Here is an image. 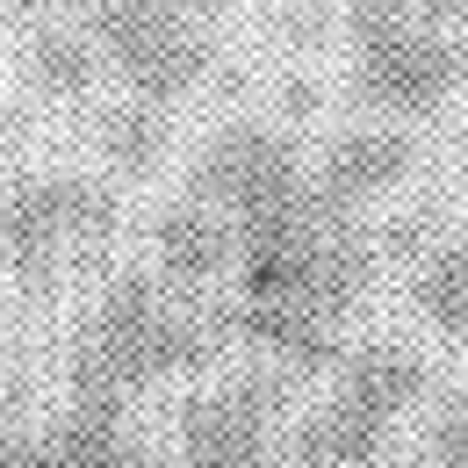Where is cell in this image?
<instances>
[{
	"label": "cell",
	"mask_w": 468,
	"mask_h": 468,
	"mask_svg": "<svg viewBox=\"0 0 468 468\" xmlns=\"http://www.w3.org/2000/svg\"><path fill=\"white\" fill-rule=\"evenodd\" d=\"M101 152H109V166H122V174H152L159 152H166V116H159V101L130 94L122 109H109V116H101Z\"/></svg>",
	"instance_id": "obj_14"
},
{
	"label": "cell",
	"mask_w": 468,
	"mask_h": 468,
	"mask_svg": "<svg viewBox=\"0 0 468 468\" xmlns=\"http://www.w3.org/2000/svg\"><path fill=\"white\" fill-rule=\"evenodd\" d=\"M346 404L375 410L382 425H404L410 410L425 404V389H432V367L418 360L410 346H360L339 360V382H332Z\"/></svg>",
	"instance_id": "obj_9"
},
{
	"label": "cell",
	"mask_w": 468,
	"mask_h": 468,
	"mask_svg": "<svg viewBox=\"0 0 468 468\" xmlns=\"http://www.w3.org/2000/svg\"><path fill=\"white\" fill-rule=\"evenodd\" d=\"M209 15L217 0H94V44L130 80V94L166 109L180 94H195L217 58Z\"/></svg>",
	"instance_id": "obj_3"
},
{
	"label": "cell",
	"mask_w": 468,
	"mask_h": 468,
	"mask_svg": "<svg viewBox=\"0 0 468 468\" xmlns=\"http://www.w3.org/2000/svg\"><path fill=\"white\" fill-rule=\"evenodd\" d=\"M410 166H418V144H410L404 130H346V137L324 144L310 187H317V209H324V217L353 224L360 209L389 202L410 180Z\"/></svg>",
	"instance_id": "obj_6"
},
{
	"label": "cell",
	"mask_w": 468,
	"mask_h": 468,
	"mask_svg": "<svg viewBox=\"0 0 468 468\" xmlns=\"http://www.w3.org/2000/svg\"><path fill=\"white\" fill-rule=\"evenodd\" d=\"M418 310L432 317V332H447L454 346H468V224L418 274Z\"/></svg>",
	"instance_id": "obj_13"
},
{
	"label": "cell",
	"mask_w": 468,
	"mask_h": 468,
	"mask_svg": "<svg viewBox=\"0 0 468 468\" xmlns=\"http://www.w3.org/2000/svg\"><path fill=\"white\" fill-rule=\"evenodd\" d=\"M267 425H274V389H260V382L195 397L180 418L187 468H267Z\"/></svg>",
	"instance_id": "obj_7"
},
{
	"label": "cell",
	"mask_w": 468,
	"mask_h": 468,
	"mask_svg": "<svg viewBox=\"0 0 468 468\" xmlns=\"http://www.w3.org/2000/svg\"><path fill=\"white\" fill-rule=\"evenodd\" d=\"M209 353L217 346H209L202 324H187L180 310L159 303V289H144L137 274H122V282H109L101 310H94V332H87V346L72 360V382L130 397V389H144V382L209 367Z\"/></svg>",
	"instance_id": "obj_2"
},
{
	"label": "cell",
	"mask_w": 468,
	"mask_h": 468,
	"mask_svg": "<svg viewBox=\"0 0 468 468\" xmlns=\"http://www.w3.org/2000/svg\"><path fill=\"white\" fill-rule=\"evenodd\" d=\"M187 195H202L209 209H224L238 231L282 224V217H295V209L317 202V187H310V174H303V159H295L274 130H260V122H231V130H217V137L202 144L195 174H187Z\"/></svg>",
	"instance_id": "obj_4"
},
{
	"label": "cell",
	"mask_w": 468,
	"mask_h": 468,
	"mask_svg": "<svg viewBox=\"0 0 468 468\" xmlns=\"http://www.w3.org/2000/svg\"><path fill=\"white\" fill-rule=\"evenodd\" d=\"M346 7H367V0H346Z\"/></svg>",
	"instance_id": "obj_20"
},
{
	"label": "cell",
	"mask_w": 468,
	"mask_h": 468,
	"mask_svg": "<svg viewBox=\"0 0 468 468\" xmlns=\"http://www.w3.org/2000/svg\"><path fill=\"white\" fill-rule=\"evenodd\" d=\"M397 7L432 22V29H468V0H397Z\"/></svg>",
	"instance_id": "obj_17"
},
{
	"label": "cell",
	"mask_w": 468,
	"mask_h": 468,
	"mask_svg": "<svg viewBox=\"0 0 468 468\" xmlns=\"http://www.w3.org/2000/svg\"><path fill=\"white\" fill-rule=\"evenodd\" d=\"M152 260H159V274L180 282V289H209V282L238 260V224L224 209H209L202 195H187L174 209H159V224H152Z\"/></svg>",
	"instance_id": "obj_8"
},
{
	"label": "cell",
	"mask_w": 468,
	"mask_h": 468,
	"mask_svg": "<svg viewBox=\"0 0 468 468\" xmlns=\"http://www.w3.org/2000/svg\"><path fill=\"white\" fill-rule=\"evenodd\" d=\"M238 332L289 367H332L339 360V317H324L310 303H238Z\"/></svg>",
	"instance_id": "obj_11"
},
{
	"label": "cell",
	"mask_w": 468,
	"mask_h": 468,
	"mask_svg": "<svg viewBox=\"0 0 468 468\" xmlns=\"http://www.w3.org/2000/svg\"><path fill=\"white\" fill-rule=\"evenodd\" d=\"M101 44L94 37H72V29H44L29 44V80L51 94V101H87L94 80H101Z\"/></svg>",
	"instance_id": "obj_12"
},
{
	"label": "cell",
	"mask_w": 468,
	"mask_h": 468,
	"mask_svg": "<svg viewBox=\"0 0 468 468\" xmlns=\"http://www.w3.org/2000/svg\"><path fill=\"white\" fill-rule=\"evenodd\" d=\"M58 7H87V0H0V15H58Z\"/></svg>",
	"instance_id": "obj_18"
},
{
	"label": "cell",
	"mask_w": 468,
	"mask_h": 468,
	"mask_svg": "<svg viewBox=\"0 0 468 468\" xmlns=\"http://www.w3.org/2000/svg\"><path fill=\"white\" fill-rule=\"evenodd\" d=\"M0 260H7V187H0Z\"/></svg>",
	"instance_id": "obj_19"
},
{
	"label": "cell",
	"mask_w": 468,
	"mask_h": 468,
	"mask_svg": "<svg viewBox=\"0 0 468 468\" xmlns=\"http://www.w3.org/2000/svg\"><path fill=\"white\" fill-rule=\"evenodd\" d=\"M116 231V202L87 180H29L7 195V260L22 274H51L65 245H87V238H109Z\"/></svg>",
	"instance_id": "obj_5"
},
{
	"label": "cell",
	"mask_w": 468,
	"mask_h": 468,
	"mask_svg": "<svg viewBox=\"0 0 468 468\" xmlns=\"http://www.w3.org/2000/svg\"><path fill=\"white\" fill-rule=\"evenodd\" d=\"M0 468H72V454H65L58 440H37L29 447V440H7L0 432Z\"/></svg>",
	"instance_id": "obj_16"
},
{
	"label": "cell",
	"mask_w": 468,
	"mask_h": 468,
	"mask_svg": "<svg viewBox=\"0 0 468 468\" xmlns=\"http://www.w3.org/2000/svg\"><path fill=\"white\" fill-rule=\"evenodd\" d=\"M468 87L462 29H432L397 0L353 7V94L382 116H432Z\"/></svg>",
	"instance_id": "obj_1"
},
{
	"label": "cell",
	"mask_w": 468,
	"mask_h": 468,
	"mask_svg": "<svg viewBox=\"0 0 468 468\" xmlns=\"http://www.w3.org/2000/svg\"><path fill=\"white\" fill-rule=\"evenodd\" d=\"M432 468H468V389L447 397L440 425H432Z\"/></svg>",
	"instance_id": "obj_15"
},
{
	"label": "cell",
	"mask_w": 468,
	"mask_h": 468,
	"mask_svg": "<svg viewBox=\"0 0 468 468\" xmlns=\"http://www.w3.org/2000/svg\"><path fill=\"white\" fill-rule=\"evenodd\" d=\"M389 432H397V425H382L375 410L346 404V397L332 389L324 404L295 425V462L303 468H375L382 447H389Z\"/></svg>",
	"instance_id": "obj_10"
}]
</instances>
